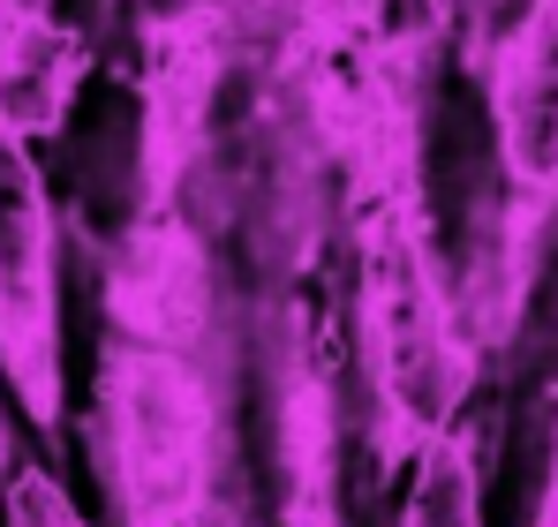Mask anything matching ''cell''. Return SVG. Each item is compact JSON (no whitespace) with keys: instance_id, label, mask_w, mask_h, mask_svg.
<instances>
[{"instance_id":"277c9868","label":"cell","mask_w":558,"mask_h":527,"mask_svg":"<svg viewBox=\"0 0 558 527\" xmlns=\"http://www.w3.org/2000/svg\"><path fill=\"white\" fill-rule=\"evenodd\" d=\"M498 159L521 196L558 188V0H536L498 61Z\"/></svg>"},{"instance_id":"3957f363","label":"cell","mask_w":558,"mask_h":527,"mask_svg":"<svg viewBox=\"0 0 558 527\" xmlns=\"http://www.w3.org/2000/svg\"><path fill=\"white\" fill-rule=\"evenodd\" d=\"M0 369L31 415H53V204L23 136L0 121Z\"/></svg>"},{"instance_id":"6da1fadb","label":"cell","mask_w":558,"mask_h":527,"mask_svg":"<svg viewBox=\"0 0 558 527\" xmlns=\"http://www.w3.org/2000/svg\"><path fill=\"white\" fill-rule=\"evenodd\" d=\"M113 482L136 527H196L204 505V392L167 347H129L106 392Z\"/></svg>"},{"instance_id":"7a4b0ae2","label":"cell","mask_w":558,"mask_h":527,"mask_svg":"<svg viewBox=\"0 0 558 527\" xmlns=\"http://www.w3.org/2000/svg\"><path fill=\"white\" fill-rule=\"evenodd\" d=\"M363 309H371V354L377 377L400 407V422L438 430L453 392H461V354L446 332V302L423 257V234L408 219H377L371 257H363Z\"/></svg>"},{"instance_id":"52a82bcc","label":"cell","mask_w":558,"mask_h":527,"mask_svg":"<svg viewBox=\"0 0 558 527\" xmlns=\"http://www.w3.org/2000/svg\"><path fill=\"white\" fill-rule=\"evenodd\" d=\"M551 513H558V475H551Z\"/></svg>"},{"instance_id":"8992f818","label":"cell","mask_w":558,"mask_h":527,"mask_svg":"<svg viewBox=\"0 0 558 527\" xmlns=\"http://www.w3.org/2000/svg\"><path fill=\"white\" fill-rule=\"evenodd\" d=\"M8 527H84L69 513V498L46 482V475H15V490H8Z\"/></svg>"},{"instance_id":"5b68a950","label":"cell","mask_w":558,"mask_h":527,"mask_svg":"<svg viewBox=\"0 0 558 527\" xmlns=\"http://www.w3.org/2000/svg\"><path fill=\"white\" fill-rule=\"evenodd\" d=\"M408 527H483V505H475V459H468L461 438L430 444V459H423V475H415Z\"/></svg>"}]
</instances>
